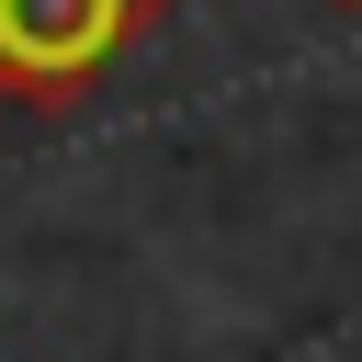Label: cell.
<instances>
[{
  "mask_svg": "<svg viewBox=\"0 0 362 362\" xmlns=\"http://www.w3.org/2000/svg\"><path fill=\"white\" fill-rule=\"evenodd\" d=\"M147 23L158 0H0V102H79L113 57H136Z\"/></svg>",
  "mask_w": 362,
  "mask_h": 362,
  "instance_id": "cell-1",
  "label": "cell"
},
{
  "mask_svg": "<svg viewBox=\"0 0 362 362\" xmlns=\"http://www.w3.org/2000/svg\"><path fill=\"white\" fill-rule=\"evenodd\" d=\"M339 11H362V0H339Z\"/></svg>",
  "mask_w": 362,
  "mask_h": 362,
  "instance_id": "cell-2",
  "label": "cell"
}]
</instances>
